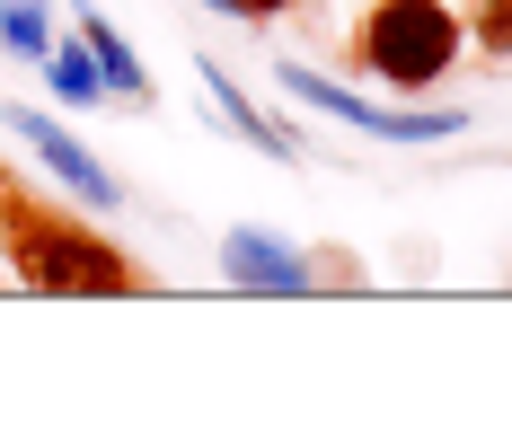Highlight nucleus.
I'll use <instances>...</instances> for the list:
<instances>
[{"label":"nucleus","mask_w":512,"mask_h":441,"mask_svg":"<svg viewBox=\"0 0 512 441\" xmlns=\"http://www.w3.org/2000/svg\"><path fill=\"white\" fill-rule=\"evenodd\" d=\"M0 27H9V45H18V53H45V18H36V0H9Z\"/></svg>","instance_id":"nucleus-10"},{"label":"nucleus","mask_w":512,"mask_h":441,"mask_svg":"<svg viewBox=\"0 0 512 441\" xmlns=\"http://www.w3.org/2000/svg\"><path fill=\"white\" fill-rule=\"evenodd\" d=\"M53 89H62L71 106H98V98H106L98 53H89V45H62V53H53Z\"/></svg>","instance_id":"nucleus-8"},{"label":"nucleus","mask_w":512,"mask_h":441,"mask_svg":"<svg viewBox=\"0 0 512 441\" xmlns=\"http://www.w3.org/2000/svg\"><path fill=\"white\" fill-rule=\"evenodd\" d=\"M283 89L309 98L318 115H336V124H362V133H380V142H442V133H460V115H389V106L354 98V89H336V80H318L301 62H283Z\"/></svg>","instance_id":"nucleus-3"},{"label":"nucleus","mask_w":512,"mask_h":441,"mask_svg":"<svg viewBox=\"0 0 512 441\" xmlns=\"http://www.w3.org/2000/svg\"><path fill=\"white\" fill-rule=\"evenodd\" d=\"M362 62L389 80V89H433L451 62H460V18L442 0H380L362 18Z\"/></svg>","instance_id":"nucleus-2"},{"label":"nucleus","mask_w":512,"mask_h":441,"mask_svg":"<svg viewBox=\"0 0 512 441\" xmlns=\"http://www.w3.org/2000/svg\"><path fill=\"white\" fill-rule=\"evenodd\" d=\"M221 9H239V18H283L292 0H221Z\"/></svg>","instance_id":"nucleus-11"},{"label":"nucleus","mask_w":512,"mask_h":441,"mask_svg":"<svg viewBox=\"0 0 512 441\" xmlns=\"http://www.w3.org/2000/svg\"><path fill=\"white\" fill-rule=\"evenodd\" d=\"M221 265H230V283H248V292H309V265L283 239H265V230H230Z\"/></svg>","instance_id":"nucleus-4"},{"label":"nucleus","mask_w":512,"mask_h":441,"mask_svg":"<svg viewBox=\"0 0 512 441\" xmlns=\"http://www.w3.org/2000/svg\"><path fill=\"white\" fill-rule=\"evenodd\" d=\"M468 27H477V45H486V53H504V62H512V0H477Z\"/></svg>","instance_id":"nucleus-9"},{"label":"nucleus","mask_w":512,"mask_h":441,"mask_svg":"<svg viewBox=\"0 0 512 441\" xmlns=\"http://www.w3.org/2000/svg\"><path fill=\"white\" fill-rule=\"evenodd\" d=\"M0 247L18 265L27 292H53V300H124L142 292V265L124 256L115 239H98L89 221L53 212L45 195H27L18 177H0Z\"/></svg>","instance_id":"nucleus-1"},{"label":"nucleus","mask_w":512,"mask_h":441,"mask_svg":"<svg viewBox=\"0 0 512 441\" xmlns=\"http://www.w3.org/2000/svg\"><path fill=\"white\" fill-rule=\"evenodd\" d=\"M80 45L98 53V80H106V89H124V98H151V80H142V62L124 53V36L106 27L98 9H80Z\"/></svg>","instance_id":"nucleus-6"},{"label":"nucleus","mask_w":512,"mask_h":441,"mask_svg":"<svg viewBox=\"0 0 512 441\" xmlns=\"http://www.w3.org/2000/svg\"><path fill=\"white\" fill-rule=\"evenodd\" d=\"M204 80H212V98H221V115H230V124H239V133H248L256 150H292V133H283V124H265V115H256V106L239 98V89H230V80H221L212 62H204Z\"/></svg>","instance_id":"nucleus-7"},{"label":"nucleus","mask_w":512,"mask_h":441,"mask_svg":"<svg viewBox=\"0 0 512 441\" xmlns=\"http://www.w3.org/2000/svg\"><path fill=\"white\" fill-rule=\"evenodd\" d=\"M9 124H18V133H27V150H36L45 168H62V177H71V186H80L89 203H115V195H124V186H115V177H106V168H98V159H89L80 142H71V133H53L45 115H9Z\"/></svg>","instance_id":"nucleus-5"}]
</instances>
